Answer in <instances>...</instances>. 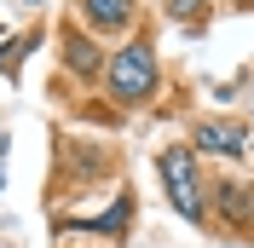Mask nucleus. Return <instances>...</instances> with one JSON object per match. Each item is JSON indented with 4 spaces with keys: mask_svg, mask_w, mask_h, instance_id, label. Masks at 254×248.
<instances>
[{
    "mask_svg": "<svg viewBox=\"0 0 254 248\" xmlns=\"http://www.w3.org/2000/svg\"><path fill=\"white\" fill-rule=\"evenodd\" d=\"M81 17H87V29L116 35V29L133 23V0H81Z\"/></svg>",
    "mask_w": 254,
    "mask_h": 248,
    "instance_id": "20e7f679",
    "label": "nucleus"
},
{
    "mask_svg": "<svg viewBox=\"0 0 254 248\" xmlns=\"http://www.w3.org/2000/svg\"><path fill=\"white\" fill-rule=\"evenodd\" d=\"M162 179H168V196H174V208L185 219H202V185H196V162H190V150H162Z\"/></svg>",
    "mask_w": 254,
    "mask_h": 248,
    "instance_id": "f03ea898",
    "label": "nucleus"
},
{
    "mask_svg": "<svg viewBox=\"0 0 254 248\" xmlns=\"http://www.w3.org/2000/svg\"><path fill=\"white\" fill-rule=\"evenodd\" d=\"M249 6H254V0H249Z\"/></svg>",
    "mask_w": 254,
    "mask_h": 248,
    "instance_id": "1a4fd4ad",
    "label": "nucleus"
},
{
    "mask_svg": "<svg viewBox=\"0 0 254 248\" xmlns=\"http://www.w3.org/2000/svg\"><path fill=\"white\" fill-rule=\"evenodd\" d=\"M214 196H220L225 219H249V214H254V190H237V185H220V190H214Z\"/></svg>",
    "mask_w": 254,
    "mask_h": 248,
    "instance_id": "423d86ee",
    "label": "nucleus"
},
{
    "mask_svg": "<svg viewBox=\"0 0 254 248\" xmlns=\"http://www.w3.org/2000/svg\"><path fill=\"white\" fill-rule=\"evenodd\" d=\"M190 144L208 156H243V144H249V133H243L237 122H196V133H190Z\"/></svg>",
    "mask_w": 254,
    "mask_h": 248,
    "instance_id": "7ed1b4c3",
    "label": "nucleus"
},
{
    "mask_svg": "<svg viewBox=\"0 0 254 248\" xmlns=\"http://www.w3.org/2000/svg\"><path fill=\"white\" fill-rule=\"evenodd\" d=\"M150 87H156V47H150V41L122 47L110 58V93H116V104H139V98H150Z\"/></svg>",
    "mask_w": 254,
    "mask_h": 248,
    "instance_id": "f257e3e1",
    "label": "nucleus"
},
{
    "mask_svg": "<svg viewBox=\"0 0 254 248\" xmlns=\"http://www.w3.org/2000/svg\"><path fill=\"white\" fill-rule=\"evenodd\" d=\"M0 185H6V139H0Z\"/></svg>",
    "mask_w": 254,
    "mask_h": 248,
    "instance_id": "6e6552de",
    "label": "nucleus"
},
{
    "mask_svg": "<svg viewBox=\"0 0 254 248\" xmlns=\"http://www.w3.org/2000/svg\"><path fill=\"white\" fill-rule=\"evenodd\" d=\"M168 6H174V17H196L202 12V0H168Z\"/></svg>",
    "mask_w": 254,
    "mask_h": 248,
    "instance_id": "0eeeda50",
    "label": "nucleus"
},
{
    "mask_svg": "<svg viewBox=\"0 0 254 248\" xmlns=\"http://www.w3.org/2000/svg\"><path fill=\"white\" fill-rule=\"evenodd\" d=\"M64 58H69L75 75H93V69H98V47L87 41V35H69V41H64Z\"/></svg>",
    "mask_w": 254,
    "mask_h": 248,
    "instance_id": "39448f33",
    "label": "nucleus"
}]
</instances>
